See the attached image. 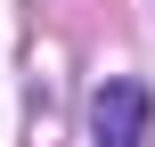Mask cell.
<instances>
[{"label":"cell","mask_w":155,"mask_h":147,"mask_svg":"<svg viewBox=\"0 0 155 147\" xmlns=\"http://www.w3.org/2000/svg\"><path fill=\"white\" fill-rule=\"evenodd\" d=\"M147 139H155V98H147V82L106 74V82L90 90V147H147Z\"/></svg>","instance_id":"1"}]
</instances>
